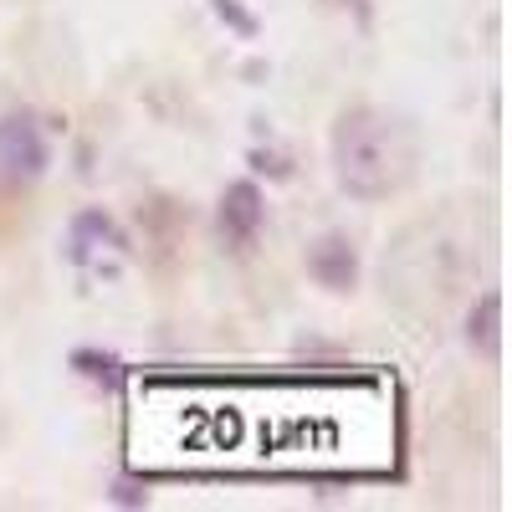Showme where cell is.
I'll list each match as a JSON object with an SVG mask.
<instances>
[{"mask_svg":"<svg viewBox=\"0 0 512 512\" xmlns=\"http://www.w3.org/2000/svg\"><path fill=\"white\" fill-rule=\"evenodd\" d=\"M333 175L354 200H390L415 175V128L390 108H349L333 123Z\"/></svg>","mask_w":512,"mask_h":512,"instance_id":"obj_1","label":"cell"},{"mask_svg":"<svg viewBox=\"0 0 512 512\" xmlns=\"http://www.w3.org/2000/svg\"><path fill=\"white\" fill-rule=\"evenodd\" d=\"M47 164V144L31 113H11L0 118V190H21L41 175Z\"/></svg>","mask_w":512,"mask_h":512,"instance_id":"obj_2","label":"cell"},{"mask_svg":"<svg viewBox=\"0 0 512 512\" xmlns=\"http://www.w3.org/2000/svg\"><path fill=\"white\" fill-rule=\"evenodd\" d=\"M256 226H262V195H256V185H236L226 195V210H221V231L246 246L256 236Z\"/></svg>","mask_w":512,"mask_h":512,"instance_id":"obj_3","label":"cell"},{"mask_svg":"<svg viewBox=\"0 0 512 512\" xmlns=\"http://www.w3.org/2000/svg\"><path fill=\"white\" fill-rule=\"evenodd\" d=\"M313 277L323 282V287H349L354 282V251H349V241H323L318 251H313Z\"/></svg>","mask_w":512,"mask_h":512,"instance_id":"obj_4","label":"cell"},{"mask_svg":"<svg viewBox=\"0 0 512 512\" xmlns=\"http://www.w3.org/2000/svg\"><path fill=\"white\" fill-rule=\"evenodd\" d=\"M477 338L487 349H497V297H482V318H477Z\"/></svg>","mask_w":512,"mask_h":512,"instance_id":"obj_5","label":"cell"}]
</instances>
